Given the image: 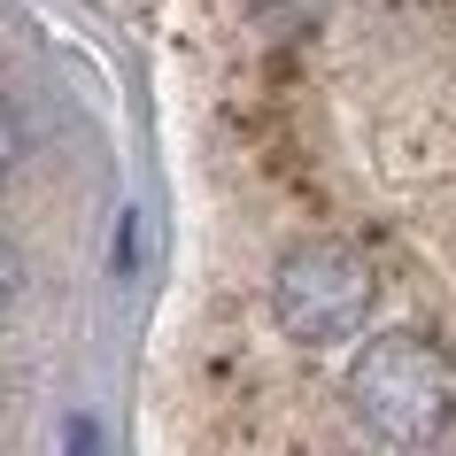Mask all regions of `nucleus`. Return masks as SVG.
<instances>
[{"mask_svg":"<svg viewBox=\"0 0 456 456\" xmlns=\"http://www.w3.org/2000/svg\"><path fill=\"white\" fill-rule=\"evenodd\" d=\"M348 410L395 449H426L456 418V356L426 333H379L348 363Z\"/></svg>","mask_w":456,"mask_h":456,"instance_id":"1","label":"nucleus"},{"mask_svg":"<svg viewBox=\"0 0 456 456\" xmlns=\"http://www.w3.org/2000/svg\"><path fill=\"white\" fill-rule=\"evenodd\" d=\"M371 294H379L371 264L340 240H302L271 271V317L287 325V340H310V348L348 340L371 317Z\"/></svg>","mask_w":456,"mask_h":456,"instance_id":"2","label":"nucleus"},{"mask_svg":"<svg viewBox=\"0 0 456 456\" xmlns=\"http://www.w3.org/2000/svg\"><path fill=\"white\" fill-rule=\"evenodd\" d=\"M24 163V124H16V109H8V94H0V178Z\"/></svg>","mask_w":456,"mask_h":456,"instance_id":"3","label":"nucleus"},{"mask_svg":"<svg viewBox=\"0 0 456 456\" xmlns=\"http://www.w3.org/2000/svg\"><path fill=\"white\" fill-rule=\"evenodd\" d=\"M16 287H24V256H16V240L0 232V310L16 302Z\"/></svg>","mask_w":456,"mask_h":456,"instance_id":"4","label":"nucleus"},{"mask_svg":"<svg viewBox=\"0 0 456 456\" xmlns=\"http://www.w3.org/2000/svg\"><path fill=\"white\" fill-rule=\"evenodd\" d=\"M62 456H101V426H94V418H70V433H62Z\"/></svg>","mask_w":456,"mask_h":456,"instance_id":"5","label":"nucleus"}]
</instances>
